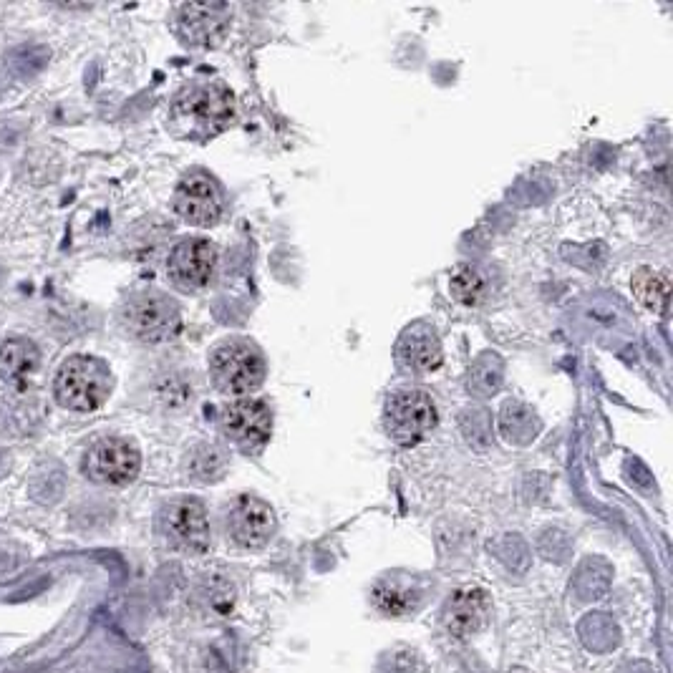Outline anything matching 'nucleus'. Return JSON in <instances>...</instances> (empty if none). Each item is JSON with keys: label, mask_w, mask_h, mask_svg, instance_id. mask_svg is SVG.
<instances>
[{"label": "nucleus", "mask_w": 673, "mask_h": 673, "mask_svg": "<svg viewBox=\"0 0 673 673\" xmlns=\"http://www.w3.org/2000/svg\"><path fill=\"white\" fill-rule=\"evenodd\" d=\"M235 96L222 81H192L182 86L169 106L172 132L190 142H207L230 127Z\"/></svg>", "instance_id": "nucleus-1"}, {"label": "nucleus", "mask_w": 673, "mask_h": 673, "mask_svg": "<svg viewBox=\"0 0 673 673\" xmlns=\"http://www.w3.org/2000/svg\"><path fill=\"white\" fill-rule=\"evenodd\" d=\"M114 376L101 358L71 356L58 369L53 381V396L64 409L89 414L109 399Z\"/></svg>", "instance_id": "nucleus-2"}, {"label": "nucleus", "mask_w": 673, "mask_h": 673, "mask_svg": "<svg viewBox=\"0 0 673 673\" xmlns=\"http://www.w3.org/2000/svg\"><path fill=\"white\" fill-rule=\"evenodd\" d=\"M210 376L222 394H253L265 381V358L250 341H227L212 351Z\"/></svg>", "instance_id": "nucleus-3"}, {"label": "nucleus", "mask_w": 673, "mask_h": 673, "mask_svg": "<svg viewBox=\"0 0 673 673\" xmlns=\"http://www.w3.org/2000/svg\"><path fill=\"white\" fill-rule=\"evenodd\" d=\"M179 321L177 303L159 290H139L121 305V326L142 343L167 341L177 333Z\"/></svg>", "instance_id": "nucleus-4"}, {"label": "nucleus", "mask_w": 673, "mask_h": 673, "mask_svg": "<svg viewBox=\"0 0 673 673\" xmlns=\"http://www.w3.org/2000/svg\"><path fill=\"white\" fill-rule=\"evenodd\" d=\"M157 527L164 542L179 553L202 555L212 545L207 510L197 497H177L167 502L159 512Z\"/></svg>", "instance_id": "nucleus-5"}, {"label": "nucleus", "mask_w": 673, "mask_h": 673, "mask_svg": "<svg viewBox=\"0 0 673 673\" xmlns=\"http://www.w3.org/2000/svg\"><path fill=\"white\" fill-rule=\"evenodd\" d=\"M142 469V454L129 439L104 437L96 439L84 457V472L91 482L124 487L134 482Z\"/></svg>", "instance_id": "nucleus-6"}, {"label": "nucleus", "mask_w": 673, "mask_h": 673, "mask_svg": "<svg viewBox=\"0 0 673 673\" xmlns=\"http://www.w3.org/2000/svg\"><path fill=\"white\" fill-rule=\"evenodd\" d=\"M386 429L401 447H414L437 426V409L424 391H399L386 401Z\"/></svg>", "instance_id": "nucleus-7"}, {"label": "nucleus", "mask_w": 673, "mask_h": 673, "mask_svg": "<svg viewBox=\"0 0 673 673\" xmlns=\"http://www.w3.org/2000/svg\"><path fill=\"white\" fill-rule=\"evenodd\" d=\"M220 432L225 442L245 454H255L273 434V416L263 401H232L220 411Z\"/></svg>", "instance_id": "nucleus-8"}, {"label": "nucleus", "mask_w": 673, "mask_h": 673, "mask_svg": "<svg viewBox=\"0 0 673 673\" xmlns=\"http://www.w3.org/2000/svg\"><path fill=\"white\" fill-rule=\"evenodd\" d=\"M217 265V250L205 237H185L167 258V275L179 290L195 293L210 283Z\"/></svg>", "instance_id": "nucleus-9"}, {"label": "nucleus", "mask_w": 673, "mask_h": 673, "mask_svg": "<svg viewBox=\"0 0 673 673\" xmlns=\"http://www.w3.org/2000/svg\"><path fill=\"white\" fill-rule=\"evenodd\" d=\"M174 212L190 225H215L222 217V192L215 179L205 172L185 174L174 192Z\"/></svg>", "instance_id": "nucleus-10"}, {"label": "nucleus", "mask_w": 673, "mask_h": 673, "mask_svg": "<svg viewBox=\"0 0 673 673\" xmlns=\"http://www.w3.org/2000/svg\"><path fill=\"white\" fill-rule=\"evenodd\" d=\"M225 527L232 542L245 550L263 547L275 532V512L268 502L253 495H240L225 512Z\"/></svg>", "instance_id": "nucleus-11"}, {"label": "nucleus", "mask_w": 673, "mask_h": 673, "mask_svg": "<svg viewBox=\"0 0 673 673\" xmlns=\"http://www.w3.org/2000/svg\"><path fill=\"white\" fill-rule=\"evenodd\" d=\"M177 36L190 46H215L230 28L232 11L225 3H187L177 11Z\"/></svg>", "instance_id": "nucleus-12"}, {"label": "nucleus", "mask_w": 673, "mask_h": 673, "mask_svg": "<svg viewBox=\"0 0 673 673\" xmlns=\"http://www.w3.org/2000/svg\"><path fill=\"white\" fill-rule=\"evenodd\" d=\"M489 616H492V598L487 595V590L467 585L447 600L442 623L449 636L467 641L487 628Z\"/></svg>", "instance_id": "nucleus-13"}, {"label": "nucleus", "mask_w": 673, "mask_h": 673, "mask_svg": "<svg viewBox=\"0 0 673 673\" xmlns=\"http://www.w3.org/2000/svg\"><path fill=\"white\" fill-rule=\"evenodd\" d=\"M426 580L421 575L404 573V570H394V573L381 575L371 588V600L376 608L391 618H404L416 613L426 600Z\"/></svg>", "instance_id": "nucleus-14"}, {"label": "nucleus", "mask_w": 673, "mask_h": 673, "mask_svg": "<svg viewBox=\"0 0 673 673\" xmlns=\"http://www.w3.org/2000/svg\"><path fill=\"white\" fill-rule=\"evenodd\" d=\"M396 358L406 371H414V374H429V371L439 369V363H442L439 333L424 321L411 323L396 341Z\"/></svg>", "instance_id": "nucleus-15"}, {"label": "nucleus", "mask_w": 673, "mask_h": 673, "mask_svg": "<svg viewBox=\"0 0 673 673\" xmlns=\"http://www.w3.org/2000/svg\"><path fill=\"white\" fill-rule=\"evenodd\" d=\"M41 371V351L31 338H8L0 346V379L16 391L31 389Z\"/></svg>", "instance_id": "nucleus-16"}, {"label": "nucleus", "mask_w": 673, "mask_h": 673, "mask_svg": "<svg viewBox=\"0 0 673 673\" xmlns=\"http://www.w3.org/2000/svg\"><path fill=\"white\" fill-rule=\"evenodd\" d=\"M500 432L505 442L515 444V447H527L540 434V419L530 406L510 399L500 411Z\"/></svg>", "instance_id": "nucleus-17"}, {"label": "nucleus", "mask_w": 673, "mask_h": 673, "mask_svg": "<svg viewBox=\"0 0 673 673\" xmlns=\"http://www.w3.org/2000/svg\"><path fill=\"white\" fill-rule=\"evenodd\" d=\"M200 595V608L215 618H230L237 605V590L225 575H210L197 588Z\"/></svg>", "instance_id": "nucleus-18"}, {"label": "nucleus", "mask_w": 673, "mask_h": 673, "mask_svg": "<svg viewBox=\"0 0 673 673\" xmlns=\"http://www.w3.org/2000/svg\"><path fill=\"white\" fill-rule=\"evenodd\" d=\"M505 379V363L497 353H482L477 361L469 366L467 374V389L472 391L479 399H487V396L497 394Z\"/></svg>", "instance_id": "nucleus-19"}, {"label": "nucleus", "mask_w": 673, "mask_h": 673, "mask_svg": "<svg viewBox=\"0 0 673 673\" xmlns=\"http://www.w3.org/2000/svg\"><path fill=\"white\" fill-rule=\"evenodd\" d=\"M631 290L643 308H648V311H653V313L666 311V305H668V275L666 273H658V270H651V268H641L636 275H633Z\"/></svg>", "instance_id": "nucleus-20"}, {"label": "nucleus", "mask_w": 673, "mask_h": 673, "mask_svg": "<svg viewBox=\"0 0 673 673\" xmlns=\"http://www.w3.org/2000/svg\"><path fill=\"white\" fill-rule=\"evenodd\" d=\"M227 454L217 444L200 442L190 454H187V472L200 482H215L225 474Z\"/></svg>", "instance_id": "nucleus-21"}, {"label": "nucleus", "mask_w": 673, "mask_h": 673, "mask_svg": "<svg viewBox=\"0 0 673 673\" xmlns=\"http://www.w3.org/2000/svg\"><path fill=\"white\" fill-rule=\"evenodd\" d=\"M449 290H452V295L459 303L469 305V308L472 305H482L489 293L487 278L477 268H472V265H462V268L454 270L452 280H449Z\"/></svg>", "instance_id": "nucleus-22"}, {"label": "nucleus", "mask_w": 673, "mask_h": 673, "mask_svg": "<svg viewBox=\"0 0 673 673\" xmlns=\"http://www.w3.org/2000/svg\"><path fill=\"white\" fill-rule=\"evenodd\" d=\"M462 432L467 442L477 449H487L492 444V421H489L487 411L469 409L462 414Z\"/></svg>", "instance_id": "nucleus-23"}, {"label": "nucleus", "mask_w": 673, "mask_h": 673, "mask_svg": "<svg viewBox=\"0 0 673 673\" xmlns=\"http://www.w3.org/2000/svg\"><path fill=\"white\" fill-rule=\"evenodd\" d=\"M8 61H11V69L16 71L18 76L31 79V76H36L38 71H43V66H46L48 48L46 46H21L11 53Z\"/></svg>", "instance_id": "nucleus-24"}, {"label": "nucleus", "mask_w": 673, "mask_h": 673, "mask_svg": "<svg viewBox=\"0 0 673 673\" xmlns=\"http://www.w3.org/2000/svg\"><path fill=\"white\" fill-rule=\"evenodd\" d=\"M384 673H424V663L414 648H401L384 658Z\"/></svg>", "instance_id": "nucleus-25"}, {"label": "nucleus", "mask_w": 673, "mask_h": 673, "mask_svg": "<svg viewBox=\"0 0 673 673\" xmlns=\"http://www.w3.org/2000/svg\"><path fill=\"white\" fill-rule=\"evenodd\" d=\"M11 464H13L11 454H8L6 449H0V479L8 477V472H11Z\"/></svg>", "instance_id": "nucleus-26"}, {"label": "nucleus", "mask_w": 673, "mask_h": 673, "mask_svg": "<svg viewBox=\"0 0 673 673\" xmlns=\"http://www.w3.org/2000/svg\"><path fill=\"white\" fill-rule=\"evenodd\" d=\"M0 278H3V270H0Z\"/></svg>", "instance_id": "nucleus-27"}]
</instances>
